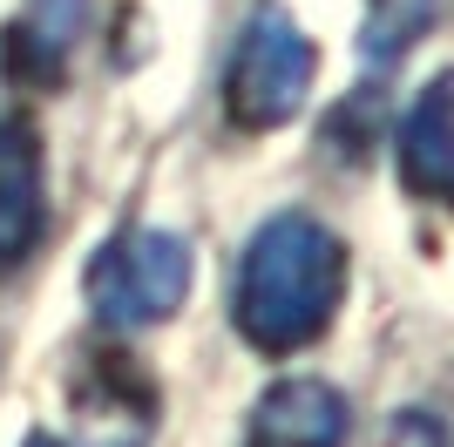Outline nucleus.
<instances>
[{
  "instance_id": "6e6552de",
  "label": "nucleus",
  "mask_w": 454,
  "mask_h": 447,
  "mask_svg": "<svg viewBox=\"0 0 454 447\" xmlns=\"http://www.w3.org/2000/svg\"><path fill=\"white\" fill-rule=\"evenodd\" d=\"M245 447H346V393L325 380H278L251 407Z\"/></svg>"
},
{
  "instance_id": "f257e3e1",
  "label": "nucleus",
  "mask_w": 454,
  "mask_h": 447,
  "mask_svg": "<svg viewBox=\"0 0 454 447\" xmlns=\"http://www.w3.org/2000/svg\"><path fill=\"white\" fill-rule=\"evenodd\" d=\"M346 305V244L312 210H278L251 231L238 278H231V325L251 353L292 359L319 346Z\"/></svg>"
},
{
  "instance_id": "20e7f679",
  "label": "nucleus",
  "mask_w": 454,
  "mask_h": 447,
  "mask_svg": "<svg viewBox=\"0 0 454 447\" xmlns=\"http://www.w3.org/2000/svg\"><path fill=\"white\" fill-rule=\"evenodd\" d=\"M75 447H150L156 441V413H163V393L129 353L115 346H95L75 366Z\"/></svg>"
},
{
  "instance_id": "9b49d317",
  "label": "nucleus",
  "mask_w": 454,
  "mask_h": 447,
  "mask_svg": "<svg viewBox=\"0 0 454 447\" xmlns=\"http://www.w3.org/2000/svg\"><path fill=\"white\" fill-rule=\"evenodd\" d=\"M20 447H61V441H55V434H27Z\"/></svg>"
},
{
  "instance_id": "39448f33",
  "label": "nucleus",
  "mask_w": 454,
  "mask_h": 447,
  "mask_svg": "<svg viewBox=\"0 0 454 447\" xmlns=\"http://www.w3.org/2000/svg\"><path fill=\"white\" fill-rule=\"evenodd\" d=\"M394 176L414 204L454 210V68L427 74L394 122Z\"/></svg>"
},
{
  "instance_id": "0eeeda50",
  "label": "nucleus",
  "mask_w": 454,
  "mask_h": 447,
  "mask_svg": "<svg viewBox=\"0 0 454 447\" xmlns=\"http://www.w3.org/2000/svg\"><path fill=\"white\" fill-rule=\"evenodd\" d=\"M95 0H27L7 35H0V68L14 74L20 89H55L68 74V55L82 48V27H89Z\"/></svg>"
},
{
  "instance_id": "423d86ee",
  "label": "nucleus",
  "mask_w": 454,
  "mask_h": 447,
  "mask_svg": "<svg viewBox=\"0 0 454 447\" xmlns=\"http://www.w3.org/2000/svg\"><path fill=\"white\" fill-rule=\"evenodd\" d=\"M48 231V163L27 115H0V264H20Z\"/></svg>"
},
{
  "instance_id": "7ed1b4c3",
  "label": "nucleus",
  "mask_w": 454,
  "mask_h": 447,
  "mask_svg": "<svg viewBox=\"0 0 454 447\" xmlns=\"http://www.w3.org/2000/svg\"><path fill=\"white\" fill-rule=\"evenodd\" d=\"M312 74H319V48L305 41L299 20L285 14L278 0L251 7L245 35H238V48H231V68H224V115H231V129H245V136L285 129V122L305 109Z\"/></svg>"
},
{
  "instance_id": "1a4fd4ad",
  "label": "nucleus",
  "mask_w": 454,
  "mask_h": 447,
  "mask_svg": "<svg viewBox=\"0 0 454 447\" xmlns=\"http://www.w3.org/2000/svg\"><path fill=\"white\" fill-rule=\"evenodd\" d=\"M434 0H373V20H366V61H400L414 48V35L427 27Z\"/></svg>"
},
{
  "instance_id": "f03ea898",
  "label": "nucleus",
  "mask_w": 454,
  "mask_h": 447,
  "mask_svg": "<svg viewBox=\"0 0 454 447\" xmlns=\"http://www.w3.org/2000/svg\"><path fill=\"white\" fill-rule=\"evenodd\" d=\"M190 278H197V258L176 231L129 224V231L102 238V251L82 271V292L109 333H143V325H163L184 312Z\"/></svg>"
},
{
  "instance_id": "9d476101",
  "label": "nucleus",
  "mask_w": 454,
  "mask_h": 447,
  "mask_svg": "<svg viewBox=\"0 0 454 447\" xmlns=\"http://www.w3.org/2000/svg\"><path fill=\"white\" fill-rule=\"evenodd\" d=\"M373 447H448V427H441L434 413H420V407H400L394 420L373 434Z\"/></svg>"
}]
</instances>
